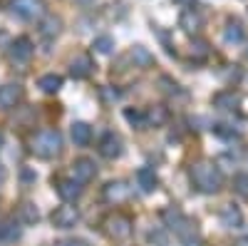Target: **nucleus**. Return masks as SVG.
I'll use <instances>...</instances> for the list:
<instances>
[{"mask_svg": "<svg viewBox=\"0 0 248 246\" xmlns=\"http://www.w3.org/2000/svg\"><path fill=\"white\" fill-rule=\"evenodd\" d=\"M137 181H139L141 192H154V189H156V184H159L154 169H149V167H141V169L137 172Z\"/></svg>", "mask_w": 248, "mask_h": 246, "instance_id": "aec40b11", "label": "nucleus"}, {"mask_svg": "<svg viewBox=\"0 0 248 246\" xmlns=\"http://www.w3.org/2000/svg\"><path fill=\"white\" fill-rule=\"evenodd\" d=\"M238 102V97L233 95V92H218L216 97H214V105L216 107H221V110H229V107H233Z\"/></svg>", "mask_w": 248, "mask_h": 246, "instance_id": "bb28decb", "label": "nucleus"}, {"mask_svg": "<svg viewBox=\"0 0 248 246\" xmlns=\"http://www.w3.org/2000/svg\"><path fill=\"white\" fill-rule=\"evenodd\" d=\"M82 3H87V0H82Z\"/></svg>", "mask_w": 248, "mask_h": 246, "instance_id": "c9c22d12", "label": "nucleus"}, {"mask_svg": "<svg viewBox=\"0 0 248 246\" xmlns=\"http://www.w3.org/2000/svg\"><path fill=\"white\" fill-rule=\"evenodd\" d=\"M60 28H62V20L60 17H55V15H50L43 25H40V33H43L45 37H55L57 33H60Z\"/></svg>", "mask_w": 248, "mask_h": 246, "instance_id": "b1692460", "label": "nucleus"}, {"mask_svg": "<svg viewBox=\"0 0 248 246\" xmlns=\"http://www.w3.org/2000/svg\"><path fill=\"white\" fill-rule=\"evenodd\" d=\"M191 52H196V55H206V52H209V50H206V43H203V40H196V43L191 45Z\"/></svg>", "mask_w": 248, "mask_h": 246, "instance_id": "7c9ffc66", "label": "nucleus"}, {"mask_svg": "<svg viewBox=\"0 0 248 246\" xmlns=\"http://www.w3.org/2000/svg\"><path fill=\"white\" fill-rule=\"evenodd\" d=\"M94 174H97V167H94V162H92V159L79 157V159H75V162H72V179H77L79 184L92 181V179H94Z\"/></svg>", "mask_w": 248, "mask_h": 246, "instance_id": "9d476101", "label": "nucleus"}, {"mask_svg": "<svg viewBox=\"0 0 248 246\" xmlns=\"http://www.w3.org/2000/svg\"><path fill=\"white\" fill-rule=\"evenodd\" d=\"M0 147H3V132H0Z\"/></svg>", "mask_w": 248, "mask_h": 246, "instance_id": "f704fd0d", "label": "nucleus"}, {"mask_svg": "<svg viewBox=\"0 0 248 246\" xmlns=\"http://www.w3.org/2000/svg\"><path fill=\"white\" fill-rule=\"evenodd\" d=\"M179 28H181L184 33H189V35L199 33V30L203 28V13H201L199 8H186V10L179 15Z\"/></svg>", "mask_w": 248, "mask_h": 246, "instance_id": "1a4fd4ad", "label": "nucleus"}, {"mask_svg": "<svg viewBox=\"0 0 248 246\" xmlns=\"http://www.w3.org/2000/svg\"><path fill=\"white\" fill-rule=\"evenodd\" d=\"M129 57L134 60V65H139V67H149V65H154V55H152L147 48H141V45H134L132 52H129Z\"/></svg>", "mask_w": 248, "mask_h": 246, "instance_id": "4be33fe9", "label": "nucleus"}, {"mask_svg": "<svg viewBox=\"0 0 248 246\" xmlns=\"http://www.w3.org/2000/svg\"><path fill=\"white\" fill-rule=\"evenodd\" d=\"M57 194L70 204V201L79 199V194H82V184H79L77 179H57Z\"/></svg>", "mask_w": 248, "mask_h": 246, "instance_id": "4468645a", "label": "nucleus"}, {"mask_svg": "<svg viewBox=\"0 0 248 246\" xmlns=\"http://www.w3.org/2000/svg\"><path fill=\"white\" fill-rule=\"evenodd\" d=\"M23 97H25V90L20 82H5V85H0V107L3 110H13L15 105H20Z\"/></svg>", "mask_w": 248, "mask_h": 246, "instance_id": "6e6552de", "label": "nucleus"}, {"mask_svg": "<svg viewBox=\"0 0 248 246\" xmlns=\"http://www.w3.org/2000/svg\"><path fill=\"white\" fill-rule=\"evenodd\" d=\"M233 192L243 199H248V174H236L233 177Z\"/></svg>", "mask_w": 248, "mask_h": 246, "instance_id": "cd10ccee", "label": "nucleus"}, {"mask_svg": "<svg viewBox=\"0 0 248 246\" xmlns=\"http://www.w3.org/2000/svg\"><path fill=\"white\" fill-rule=\"evenodd\" d=\"M124 119H127L132 127H137V130H144V127H147V117H144V112H139V110L127 107V110H124Z\"/></svg>", "mask_w": 248, "mask_h": 246, "instance_id": "5701e85b", "label": "nucleus"}, {"mask_svg": "<svg viewBox=\"0 0 248 246\" xmlns=\"http://www.w3.org/2000/svg\"><path fill=\"white\" fill-rule=\"evenodd\" d=\"M17 219L23 221V224H37V221H40V212L35 209V204L23 201V204L17 207Z\"/></svg>", "mask_w": 248, "mask_h": 246, "instance_id": "412c9836", "label": "nucleus"}, {"mask_svg": "<svg viewBox=\"0 0 248 246\" xmlns=\"http://www.w3.org/2000/svg\"><path fill=\"white\" fill-rule=\"evenodd\" d=\"M92 48H94L97 52H102V55H109V52L114 50V40H112L109 35H99V37H94Z\"/></svg>", "mask_w": 248, "mask_h": 246, "instance_id": "393cba45", "label": "nucleus"}, {"mask_svg": "<svg viewBox=\"0 0 248 246\" xmlns=\"http://www.w3.org/2000/svg\"><path fill=\"white\" fill-rule=\"evenodd\" d=\"M70 134H72V142L77 147H87L92 142V127L87 125V122H72Z\"/></svg>", "mask_w": 248, "mask_h": 246, "instance_id": "2eb2a0df", "label": "nucleus"}, {"mask_svg": "<svg viewBox=\"0 0 248 246\" xmlns=\"http://www.w3.org/2000/svg\"><path fill=\"white\" fill-rule=\"evenodd\" d=\"M99 154L105 159H117L122 154V139L114 132H107L105 137L99 139Z\"/></svg>", "mask_w": 248, "mask_h": 246, "instance_id": "9b49d317", "label": "nucleus"}, {"mask_svg": "<svg viewBox=\"0 0 248 246\" xmlns=\"http://www.w3.org/2000/svg\"><path fill=\"white\" fill-rule=\"evenodd\" d=\"M10 13L25 23H35V20L45 17L47 3L45 0H10Z\"/></svg>", "mask_w": 248, "mask_h": 246, "instance_id": "20e7f679", "label": "nucleus"}, {"mask_svg": "<svg viewBox=\"0 0 248 246\" xmlns=\"http://www.w3.org/2000/svg\"><path fill=\"white\" fill-rule=\"evenodd\" d=\"M144 117H147V125H164V122H167V117H169V112L164 110V107H152Z\"/></svg>", "mask_w": 248, "mask_h": 246, "instance_id": "a878e982", "label": "nucleus"}, {"mask_svg": "<svg viewBox=\"0 0 248 246\" xmlns=\"http://www.w3.org/2000/svg\"><path fill=\"white\" fill-rule=\"evenodd\" d=\"M32 55H35V45H32V40L25 37V35L15 37L13 43H10V48H8V57L13 60L15 65H25V63H30Z\"/></svg>", "mask_w": 248, "mask_h": 246, "instance_id": "423d86ee", "label": "nucleus"}, {"mask_svg": "<svg viewBox=\"0 0 248 246\" xmlns=\"http://www.w3.org/2000/svg\"><path fill=\"white\" fill-rule=\"evenodd\" d=\"M3 181H5V167L0 164V184H3Z\"/></svg>", "mask_w": 248, "mask_h": 246, "instance_id": "473e14b6", "label": "nucleus"}, {"mask_svg": "<svg viewBox=\"0 0 248 246\" xmlns=\"http://www.w3.org/2000/svg\"><path fill=\"white\" fill-rule=\"evenodd\" d=\"M174 3H176V5H186V8H189V5H194V0H174Z\"/></svg>", "mask_w": 248, "mask_h": 246, "instance_id": "2f4dec72", "label": "nucleus"}, {"mask_svg": "<svg viewBox=\"0 0 248 246\" xmlns=\"http://www.w3.org/2000/svg\"><path fill=\"white\" fill-rule=\"evenodd\" d=\"M20 239V227H17V221L15 219H3L0 221V241H17Z\"/></svg>", "mask_w": 248, "mask_h": 246, "instance_id": "6ab92c4d", "label": "nucleus"}, {"mask_svg": "<svg viewBox=\"0 0 248 246\" xmlns=\"http://www.w3.org/2000/svg\"><path fill=\"white\" fill-rule=\"evenodd\" d=\"M191 181L194 187L203 194H214L223 187V174L218 172V167L209 159H201L196 164H191Z\"/></svg>", "mask_w": 248, "mask_h": 246, "instance_id": "f03ea898", "label": "nucleus"}, {"mask_svg": "<svg viewBox=\"0 0 248 246\" xmlns=\"http://www.w3.org/2000/svg\"><path fill=\"white\" fill-rule=\"evenodd\" d=\"M218 216H221V224L226 229H241L243 227V212L236 207V204H226Z\"/></svg>", "mask_w": 248, "mask_h": 246, "instance_id": "ddd939ff", "label": "nucleus"}, {"mask_svg": "<svg viewBox=\"0 0 248 246\" xmlns=\"http://www.w3.org/2000/svg\"><path fill=\"white\" fill-rule=\"evenodd\" d=\"M243 37H246L243 25L238 23V20H231V23L226 25V30H223V40L229 45H238V43H243Z\"/></svg>", "mask_w": 248, "mask_h": 246, "instance_id": "a211bd4d", "label": "nucleus"}, {"mask_svg": "<svg viewBox=\"0 0 248 246\" xmlns=\"http://www.w3.org/2000/svg\"><path fill=\"white\" fill-rule=\"evenodd\" d=\"M62 82H65V80H62L60 75H55V72H47V75H43V77L37 80V87L43 90L45 95H55V92H60Z\"/></svg>", "mask_w": 248, "mask_h": 246, "instance_id": "f3484780", "label": "nucleus"}, {"mask_svg": "<svg viewBox=\"0 0 248 246\" xmlns=\"http://www.w3.org/2000/svg\"><path fill=\"white\" fill-rule=\"evenodd\" d=\"M55 246H87L82 239H62V241H57Z\"/></svg>", "mask_w": 248, "mask_h": 246, "instance_id": "c756f323", "label": "nucleus"}, {"mask_svg": "<svg viewBox=\"0 0 248 246\" xmlns=\"http://www.w3.org/2000/svg\"><path fill=\"white\" fill-rule=\"evenodd\" d=\"M149 241H154L156 246H167L169 244V239H167V234H164V231H152L149 234Z\"/></svg>", "mask_w": 248, "mask_h": 246, "instance_id": "c85d7f7f", "label": "nucleus"}, {"mask_svg": "<svg viewBox=\"0 0 248 246\" xmlns=\"http://www.w3.org/2000/svg\"><path fill=\"white\" fill-rule=\"evenodd\" d=\"M161 219L164 224L176 234V239L184 244V246H201V236L196 231V224L186 216L179 207H167L161 212Z\"/></svg>", "mask_w": 248, "mask_h": 246, "instance_id": "f257e3e1", "label": "nucleus"}, {"mask_svg": "<svg viewBox=\"0 0 248 246\" xmlns=\"http://www.w3.org/2000/svg\"><path fill=\"white\" fill-rule=\"evenodd\" d=\"M92 70H94V63H92V57H90V55H77L72 63H70V75H72L75 80H85V77H90Z\"/></svg>", "mask_w": 248, "mask_h": 246, "instance_id": "f8f14e48", "label": "nucleus"}, {"mask_svg": "<svg viewBox=\"0 0 248 246\" xmlns=\"http://www.w3.org/2000/svg\"><path fill=\"white\" fill-rule=\"evenodd\" d=\"M134 231V221L129 214H122V212H114L105 219V234L114 241H124V239H129Z\"/></svg>", "mask_w": 248, "mask_h": 246, "instance_id": "39448f33", "label": "nucleus"}, {"mask_svg": "<svg viewBox=\"0 0 248 246\" xmlns=\"http://www.w3.org/2000/svg\"><path fill=\"white\" fill-rule=\"evenodd\" d=\"M32 152L43 159H52L62 152V134L57 130H43L32 137Z\"/></svg>", "mask_w": 248, "mask_h": 246, "instance_id": "7ed1b4c3", "label": "nucleus"}, {"mask_svg": "<svg viewBox=\"0 0 248 246\" xmlns=\"http://www.w3.org/2000/svg\"><path fill=\"white\" fill-rule=\"evenodd\" d=\"M236 246H248V239H241V241H238Z\"/></svg>", "mask_w": 248, "mask_h": 246, "instance_id": "72a5a7b5", "label": "nucleus"}, {"mask_svg": "<svg viewBox=\"0 0 248 246\" xmlns=\"http://www.w3.org/2000/svg\"><path fill=\"white\" fill-rule=\"evenodd\" d=\"M127 197H129V187L124 181H109L105 187V199L109 204H122Z\"/></svg>", "mask_w": 248, "mask_h": 246, "instance_id": "dca6fc26", "label": "nucleus"}, {"mask_svg": "<svg viewBox=\"0 0 248 246\" xmlns=\"http://www.w3.org/2000/svg\"><path fill=\"white\" fill-rule=\"evenodd\" d=\"M50 221H52L55 229H72L79 221V212H77V207H72V204H62V207H57L50 214Z\"/></svg>", "mask_w": 248, "mask_h": 246, "instance_id": "0eeeda50", "label": "nucleus"}]
</instances>
